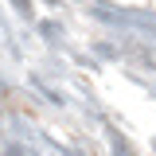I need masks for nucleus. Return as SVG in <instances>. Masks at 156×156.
I'll use <instances>...</instances> for the list:
<instances>
[]
</instances>
